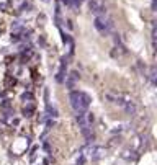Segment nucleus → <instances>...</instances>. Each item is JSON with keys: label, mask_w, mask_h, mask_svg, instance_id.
<instances>
[{"label": "nucleus", "mask_w": 157, "mask_h": 165, "mask_svg": "<svg viewBox=\"0 0 157 165\" xmlns=\"http://www.w3.org/2000/svg\"><path fill=\"white\" fill-rule=\"evenodd\" d=\"M89 7H90V12L95 13L97 16H98V15H106V8H105L100 2H97V0H90Z\"/></svg>", "instance_id": "nucleus-4"}, {"label": "nucleus", "mask_w": 157, "mask_h": 165, "mask_svg": "<svg viewBox=\"0 0 157 165\" xmlns=\"http://www.w3.org/2000/svg\"><path fill=\"white\" fill-rule=\"evenodd\" d=\"M69 101H71V106L74 108L75 113H83V111L89 110L92 98H90L89 93L82 92V90H71Z\"/></svg>", "instance_id": "nucleus-1"}, {"label": "nucleus", "mask_w": 157, "mask_h": 165, "mask_svg": "<svg viewBox=\"0 0 157 165\" xmlns=\"http://www.w3.org/2000/svg\"><path fill=\"white\" fill-rule=\"evenodd\" d=\"M79 79H80L79 72H77V71H72V72L67 75V79H65V87H67L69 90H74V88H75V83L79 82Z\"/></svg>", "instance_id": "nucleus-5"}, {"label": "nucleus", "mask_w": 157, "mask_h": 165, "mask_svg": "<svg viewBox=\"0 0 157 165\" xmlns=\"http://www.w3.org/2000/svg\"><path fill=\"white\" fill-rule=\"evenodd\" d=\"M43 2H49V0H43Z\"/></svg>", "instance_id": "nucleus-13"}, {"label": "nucleus", "mask_w": 157, "mask_h": 165, "mask_svg": "<svg viewBox=\"0 0 157 165\" xmlns=\"http://www.w3.org/2000/svg\"><path fill=\"white\" fill-rule=\"evenodd\" d=\"M93 26H95V30L98 31L102 36H108V34L113 31V22H111L106 15L95 16V20H93Z\"/></svg>", "instance_id": "nucleus-2"}, {"label": "nucleus", "mask_w": 157, "mask_h": 165, "mask_svg": "<svg viewBox=\"0 0 157 165\" xmlns=\"http://www.w3.org/2000/svg\"><path fill=\"white\" fill-rule=\"evenodd\" d=\"M33 111H34V106H33V105H30V106H26L25 110H23V114H25V116H31Z\"/></svg>", "instance_id": "nucleus-9"}, {"label": "nucleus", "mask_w": 157, "mask_h": 165, "mask_svg": "<svg viewBox=\"0 0 157 165\" xmlns=\"http://www.w3.org/2000/svg\"><path fill=\"white\" fill-rule=\"evenodd\" d=\"M65 64H67V62H65V57H64V59H62V62H61V69H59V72H57V77H56V80H57L59 83L64 82V69H65Z\"/></svg>", "instance_id": "nucleus-8"}, {"label": "nucleus", "mask_w": 157, "mask_h": 165, "mask_svg": "<svg viewBox=\"0 0 157 165\" xmlns=\"http://www.w3.org/2000/svg\"><path fill=\"white\" fill-rule=\"evenodd\" d=\"M123 110L126 111L128 114H131V116H134V114L138 113V105H136V103H134V101H132V100H129V101H128V103H126V105H124V106H123Z\"/></svg>", "instance_id": "nucleus-7"}, {"label": "nucleus", "mask_w": 157, "mask_h": 165, "mask_svg": "<svg viewBox=\"0 0 157 165\" xmlns=\"http://www.w3.org/2000/svg\"><path fill=\"white\" fill-rule=\"evenodd\" d=\"M80 132H82V136L87 139V142H92L93 139H95V134H93L90 126H82V128H80Z\"/></svg>", "instance_id": "nucleus-6"}, {"label": "nucleus", "mask_w": 157, "mask_h": 165, "mask_svg": "<svg viewBox=\"0 0 157 165\" xmlns=\"http://www.w3.org/2000/svg\"><path fill=\"white\" fill-rule=\"evenodd\" d=\"M80 152H87V154H83V155H90V159H92V160H100L105 155V149H103V147H100V146H90V142H89V146L82 147V149H80Z\"/></svg>", "instance_id": "nucleus-3"}, {"label": "nucleus", "mask_w": 157, "mask_h": 165, "mask_svg": "<svg viewBox=\"0 0 157 165\" xmlns=\"http://www.w3.org/2000/svg\"><path fill=\"white\" fill-rule=\"evenodd\" d=\"M83 0H72V7L74 8H77V7H80V3H82Z\"/></svg>", "instance_id": "nucleus-12"}, {"label": "nucleus", "mask_w": 157, "mask_h": 165, "mask_svg": "<svg viewBox=\"0 0 157 165\" xmlns=\"http://www.w3.org/2000/svg\"><path fill=\"white\" fill-rule=\"evenodd\" d=\"M149 75H151V82L156 83V67H151V74Z\"/></svg>", "instance_id": "nucleus-10"}, {"label": "nucleus", "mask_w": 157, "mask_h": 165, "mask_svg": "<svg viewBox=\"0 0 157 165\" xmlns=\"http://www.w3.org/2000/svg\"><path fill=\"white\" fill-rule=\"evenodd\" d=\"M22 100H33V95H31V93H23Z\"/></svg>", "instance_id": "nucleus-11"}]
</instances>
